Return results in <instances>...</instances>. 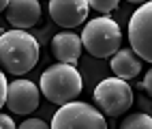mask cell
<instances>
[{
	"mask_svg": "<svg viewBox=\"0 0 152 129\" xmlns=\"http://www.w3.org/2000/svg\"><path fill=\"white\" fill-rule=\"evenodd\" d=\"M0 35H2V32H0Z\"/></svg>",
	"mask_w": 152,
	"mask_h": 129,
	"instance_id": "obj_19",
	"label": "cell"
},
{
	"mask_svg": "<svg viewBox=\"0 0 152 129\" xmlns=\"http://www.w3.org/2000/svg\"><path fill=\"white\" fill-rule=\"evenodd\" d=\"M90 7L86 0H52L49 2V17L62 28H75L86 22Z\"/></svg>",
	"mask_w": 152,
	"mask_h": 129,
	"instance_id": "obj_8",
	"label": "cell"
},
{
	"mask_svg": "<svg viewBox=\"0 0 152 129\" xmlns=\"http://www.w3.org/2000/svg\"><path fill=\"white\" fill-rule=\"evenodd\" d=\"M88 7L99 13H111L114 9H118V0H90Z\"/></svg>",
	"mask_w": 152,
	"mask_h": 129,
	"instance_id": "obj_13",
	"label": "cell"
},
{
	"mask_svg": "<svg viewBox=\"0 0 152 129\" xmlns=\"http://www.w3.org/2000/svg\"><path fill=\"white\" fill-rule=\"evenodd\" d=\"M120 129H152V116H148L146 112L129 114L120 123Z\"/></svg>",
	"mask_w": 152,
	"mask_h": 129,
	"instance_id": "obj_12",
	"label": "cell"
},
{
	"mask_svg": "<svg viewBox=\"0 0 152 129\" xmlns=\"http://www.w3.org/2000/svg\"><path fill=\"white\" fill-rule=\"evenodd\" d=\"M7 4H9L7 0H0V13H2V11H7Z\"/></svg>",
	"mask_w": 152,
	"mask_h": 129,
	"instance_id": "obj_18",
	"label": "cell"
},
{
	"mask_svg": "<svg viewBox=\"0 0 152 129\" xmlns=\"http://www.w3.org/2000/svg\"><path fill=\"white\" fill-rule=\"evenodd\" d=\"M7 91H9V84H7V77L2 73V69H0V110L7 103Z\"/></svg>",
	"mask_w": 152,
	"mask_h": 129,
	"instance_id": "obj_15",
	"label": "cell"
},
{
	"mask_svg": "<svg viewBox=\"0 0 152 129\" xmlns=\"http://www.w3.org/2000/svg\"><path fill=\"white\" fill-rule=\"evenodd\" d=\"M94 103L103 114L107 116H120L129 112L133 105V91H131L129 82L120 80V77H105L101 80L94 88Z\"/></svg>",
	"mask_w": 152,
	"mask_h": 129,
	"instance_id": "obj_4",
	"label": "cell"
},
{
	"mask_svg": "<svg viewBox=\"0 0 152 129\" xmlns=\"http://www.w3.org/2000/svg\"><path fill=\"white\" fill-rule=\"evenodd\" d=\"M122 32L120 26L109 17H96L90 19L84 26L82 32V45L88 49L90 56L94 58H109L120 49Z\"/></svg>",
	"mask_w": 152,
	"mask_h": 129,
	"instance_id": "obj_3",
	"label": "cell"
},
{
	"mask_svg": "<svg viewBox=\"0 0 152 129\" xmlns=\"http://www.w3.org/2000/svg\"><path fill=\"white\" fill-rule=\"evenodd\" d=\"M39 63V41L26 30H7L0 35V67L13 75L32 71Z\"/></svg>",
	"mask_w": 152,
	"mask_h": 129,
	"instance_id": "obj_1",
	"label": "cell"
},
{
	"mask_svg": "<svg viewBox=\"0 0 152 129\" xmlns=\"http://www.w3.org/2000/svg\"><path fill=\"white\" fill-rule=\"evenodd\" d=\"M82 37H77L71 30H62L56 32L52 37V54L56 60H60L62 65H77L79 56H82Z\"/></svg>",
	"mask_w": 152,
	"mask_h": 129,
	"instance_id": "obj_10",
	"label": "cell"
},
{
	"mask_svg": "<svg viewBox=\"0 0 152 129\" xmlns=\"http://www.w3.org/2000/svg\"><path fill=\"white\" fill-rule=\"evenodd\" d=\"M109 67H111V71L116 73V77L129 82V80H133V77H137L141 73V58L133 49H118V52L111 56Z\"/></svg>",
	"mask_w": 152,
	"mask_h": 129,
	"instance_id": "obj_11",
	"label": "cell"
},
{
	"mask_svg": "<svg viewBox=\"0 0 152 129\" xmlns=\"http://www.w3.org/2000/svg\"><path fill=\"white\" fill-rule=\"evenodd\" d=\"M141 86H144V91L152 97V69L146 71V77H144V84H141Z\"/></svg>",
	"mask_w": 152,
	"mask_h": 129,
	"instance_id": "obj_17",
	"label": "cell"
},
{
	"mask_svg": "<svg viewBox=\"0 0 152 129\" xmlns=\"http://www.w3.org/2000/svg\"><path fill=\"white\" fill-rule=\"evenodd\" d=\"M17 129H52V127H47L45 121H41V118H28V121H24Z\"/></svg>",
	"mask_w": 152,
	"mask_h": 129,
	"instance_id": "obj_14",
	"label": "cell"
},
{
	"mask_svg": "<svg viewBox=\"0 0 152 129\" xmlns=\"http://www.w3.org/2000/svg\"><path fill=\"white\" fill-rule=\"evenodd\" d=\"M82 86L84 84L77 67L62 65V63H56L49 69H45L41 75V82H39L43 97L56 105H66L75 101L77 95L82 93Z\"/></svg>",
	"mask_w": 152,
	"mask_h": 129,
	"instance_id": "obj_2",
	"label": "cell"
},
{
	"mask_svg": "<svg viewBox=\"0 0 152 129\" xmlns=\"http://www.w3.org/2000/svg\"><path fill=\"white\" fill-rule=\"evenodd\" d=\"M52 129H107V123L103 114L90 103L71 101L60 105V110L54 114Z\"/></svg>",
	"mask_w": 152,
	"mask_h": 129,
	"instance_id": "obj_5",
	"label": "cell"
},
{
	"mask_svg": "<svg viewBox=\"0 0 152 129\" xmlns=\"http://www.w3.org/2000/svg\"><path fill=\"white\" fill-rule=\"evenodd\" d=\"M41 91L30 80H13L7 91V108L15 114H30L39 108Z\"/></svg>",
	"mask_w": 152,
	"mask_h": 129,
	"instance_id": "obj_7",
	"label": "cell"
},
{
	"mask_svg": "<svg viewBox=\"0 0 152 129\" xmlns=\"http://www.w3.org/2000/svg\"><path fill=\"white\" fill-rule=\"evenodd\" d=\"M0 129H17V127H15L13 118L9 116V114H2V112H0Z\"/></svg>",
	"mask_w": 152,
	"mask_h": 129,
	"instance_id": "obj_16",
	"label": "cell"
},
{
	"mask_svg": "<svg viewBox=\"0 0 152 129\" xmlns=\"http://www.w3.org/2000/svg\"><path fill=\"white\" fill-rule=\"evenodd\" d=\"M41 19V4L37 0H11L7 4V22L13 30H28Z\"/></svg>",
	"mask_w": 152,
	"mask_h": 129,
	"instance_id": "obj_9",
	"label": "cell"
},
{
	"mask_svg": "<svg viewBox=\"0 0 152 129\" xmlns=\"http://www.w3.org/2000/svg\"><path fill=\"white\" fill-rule=\"evenodd\" d=\"M131 49L146 63H152V0L139 4L129 22Z\"/></svg>",
	"mask_w": 152,
	"mask_h": 129,
	"instance_id": "obj_6",
	"label": "cell"
}]
</instances>
